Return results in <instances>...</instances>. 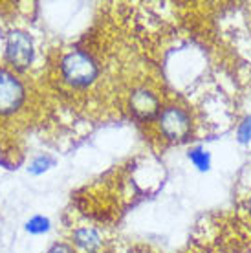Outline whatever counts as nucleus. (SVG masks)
Masks as SVG:
<instances>
[{"label":"nucleus","mask_w":251,"mask_h":253,"mask_svg":"<svg viewBox=\"0 0 251 253\" xmlns=\"http://www.w3.org/2000/svg\"><path fill=\"white\" fill-rule=\"evenodd\" d=\"M61 70L66 83H70L72 86H86L97 77L95 61L83 51H70L68 55H64Z\"/></svg>","instance_id":"1"},{"label":"nucleus","mask_w":251,"mask_h":253,"mask_svg":"<svg viewBox=\"0 0 251 253\" xmlns=\"http://www.w3.org/2000/svg\"><path fill=\"white\" fill-rule=\"evenodd\" d=\"M158 123L162 134L170 141H185L191 134V118L185 110L178 107H169L160 112Z\"/></svg>","instance_id":"2"},{"label":"nucleus","mask_w":251,"mask_h":253,"mask_svg":"<svg viewBox=\"0 0 251 253\" xmlns=\"http://www.w3.org/2000/svg\"><path fill=\"white\" fill-rule=\"evenodd\" d=\"M7 61L19 70H24L30 66L33 59V42L24 32H11L7 37L6 44Z\"/></svg>","instance_id":"3"},{"label":"nucleus","mask_w":251,"mask_h":253,"mask_svg":"<svg viewBox=\"0 0 251 253\" xmlns=\"http://www.w3.org/2000/svg\"><path fill=\"white\" fill-rule=\"evenodd\" d=\"M24 101V88L19 83V79L6 72L0 70V114H9L15 112Z\"/></svg>","instance_id":"4"},{"label":"nucleus","mask_w":251,"mask_h":253,"mask_svg":"<svg viewBox=\"0 0 251 253\" xmlns=\"http://www.w3.org/2000/svg\"><path fill=\"white\" fill-rule=\"evenodd\" d=\"M130 110L136 118H139V120L143 121L154 120L162 112L158 97L147 88L134 90V94L130 95Z\"/></svg>","instance_id":"5"},{"label":"nucleus","mask_w":251,"mask_h":253,"mask_svg":"<svg viewBox=\"0 0 251 253\" xmlns=\"http://www.w3.org/2000/svg\"><path fill=\"white\" fill-rule=\"evenodd\" d=\"M74 241L84 252H95L101 246V237L95 233L94 229H88V228L77 229L76 233H74Z\"/></svg>","instance_id":"6"},{"label":"nucleus","mask_w":251,"mask_h":253,"mask_svg":"<svg viewBox=\"0 0 251 253\" xmlns=\"http://www.w3.org/2000/svg\"><path fill=\"white\" fill-rule=\"evenodd\" d=\"M189 160H191L200 171H208L209 169V162H211V158H209L208 152L204 151V149H200V147H196V149H193V151L189 152Z\"/></svg>","instance_id":"7"},{"label":"nucleus","mask_w":251,"mask_h":253,"mask_svg":"<svg viewBox=\"0 0 251 253\" xmlns=\"http://www.w3.org/2000/svg\"><path fill=\"white\" fill-rule=\"evenodd\" d=\"M48 228H50V220L41 215L33 216L32 220H28V224H26V229L30 233H44V231H48Z\"/></svg>","instance_id":"8"},{"label":"nucleus","mask_w":251,"mask_h":253,"mask_svg":"<svg viewBox=\"0 0 251 253\" xmlns=\"http://www.w3.org/2000/svg\"><path fill=\"white\" fill-rule=\"evenodd\" d=\"M51 162L48 156H39V158H35L32 162V165H30V172H33V174H41V172L48 171L51 167Z\"/></svg>","instance_id":"9"},{"label":"nucleus","mask_w":251,"mask_h":253,"mask_svg":"<svg viewBox=\"0 0 251 253\" xmlns=\"http://www.w3.org/2000/svg\"><path fill=\"white\" fill-rule=\"evenodd\" d=\"M239 139L240 143H246V141H250L251 139V116L250 118H246L239 126Z\"/></svg>","instance_id":"10"},{"label":"nucleus","mask_w":251,"mask_h":253,"mask_svg":"<svg viewBox=\"0 0 251 253\" xmlns=\"http://www.w3.org/2000/svg\"><path fill=\"white\" fill-rule=\"evenodd\" d=\"M48 253H74V250L70 246H66V244H55Z\"/></svg>","instance_id":"11"},{"label":"nucleus","mask_w":251,"mask_h":253,"mask_svg":"<svg viewBox=\"0 0 251 253\" xmlns=\"http://www.w3.org/2000/svg\"><path fill=\"white\" fill-rule=\"evenodd\" d=\"M250 211H251V200H250Z\"/></svg>","instance_id":"12"}]
</instances>
